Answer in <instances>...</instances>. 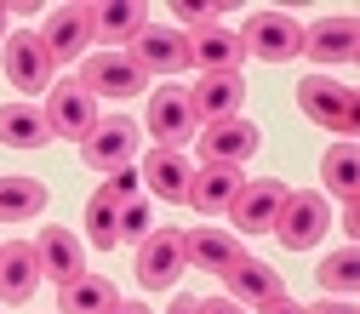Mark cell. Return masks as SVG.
<instances>
[{
  "label": "cell",
  "mask_w": 360,
  "mask_h": 314,
  "mask_svg": "<svg viewBox=\"0 0 360 314\" xmlns=\"http://www.w3.org/2000/svg\"><path fill=\"white\" fill-rule=\"evenodd\" d=\"M326 223H332L326 195L321 189H303V195H286V206H281V217H275V229H269V235H281L286 251H314V246L326 240Z\"/></svg>",
  "instance_id": "cell-1"
},
{
  "label": "cell",
  "mask_w": 360,
  "mask_h": 314,
  "mask_svg": "<svg viewBox=\"0 0 360 314\" xmlns=\"http://www.w3.org/2000/svg\"><path fill=\"white\" fill-rule=\"evenodd\" d=\"M46 126H52V138H75L86 143L98 131V98L86 92L80 80H52V92H46Z\"/></svg>",
  "instance_id": "cell-2"
},
{
  "label": "cell",
  "mask_w": 360,
  "mask_h": 314,
  "mask_svg": "<svg viewBox=\"0 0 360 314\" xmlns=\"http://www.w3.org/2000/svg\"><path fill=\"white\" fill-rule=\"evenodd\" d=\"M240 46H246V58H257V63H292V58H303V29H297V18H286V12H257V18L240 29Z\"/></svg>",
  "instance_id": "cell-3"
},
{
  "label": "cell",
  "mask_w": 360,
  "mask_h": 314,
  "mask_svg": "<svg viewBox=\"0 0 360 314\" xmlns=\"http://www.w3.org/2000/svg\"><path fill=\"white\" fill-rule=\"evenodd\" d=\"M257 143H263V131H257L246 115H235V120H212V126L195 131L200 166H246V160L257 155Z\"/></svg>",
  "instance_id": "cell-4"
},
{
  "label": "cell",
  "mask_w": 360,
  "mask_h": 314,
  "mask_svg": "<svg viewBox=\"0 0 360 314\" xmlns=\"http://www.w3.org/2000/svg\"><path fill=\"white\" fill-rule=\"evenodd\" d=\"M297 109L326 131H354V86H343L332 74H309V80H297Z\"/></svg>",
  "instance_id": "cell-5"
},
{
  "label": "cell",
  "mask_w": 360,
  "mask_h": 314,
  "mask_svg": "<svg viewBox=\"0 0 360 314\" xmlns=\"http://www.w3.org/2000/svg\"><path fill=\"white\" fill-rule=\"evenodd\" d=\"M126 58L138 63L143 74H177V69H189V34L184 29H166V23H149L126 46Z\"/></svg>",
  "instance_id": "cell-6"
},
{
  "label": "cell",
  "mask_w": 360,
  "mask_h": 314,
  "mask_svg": "<svg viewBox=\"0 0 360 314\" xmlns=\"http://www.w3.org/2000/svg\"><path fill=\"white\" fill-rule=\"evenodd\" d=\"M184 235H172V229H155L143 246H138V268H131V275H138V286L143 292H166L177 275H184Z\"/></svg>",
  "instance_id": "cell-7"
},
{
  "label": "cell",
  "mask_w": 360,
  "mask_h": 314,
  "mask_svg": "<svg viewBox=\"0 0 360 314\" xmlns=\"http://www.w3.org/2000/svg\"><path fill=\"white\" fill-rule=\"evenodd\" d=\"M143 80H149V74L131 63L126 52H98V58L80 63V86H86L92 98H98V92H103V98H138Z\"/></svg>",
  "instance_id": "cell-8"
},
{
  "label": "cell",
  "mask_w": 360,
  "mask_h": 314,
  "mask_svg": "<svg viewBox=\"0 0 360 314\" xmlns=\"http://www.w3.org/2000/svg\"><path fill=\"white\" fill-rule=\"evenodd\" d=\"M149 131H155L160 149H184L189 131H200V120H195V109H189V92H184V86H160V92L149 98Z\"/></svg>",
  "instance_id": "cell-9"
},
{
  "label": "cell",
  "mask_w": 360,
  "mask_h": 314,
  "mask_svg": "<svg viewBox=\"0 0 360 314\" xmlns=\"http://www.w3.org/2000/svg\"><path fill=\"white\" fill-rule=\"evenodd\" d=\"M286 183H281V177H257V183H246L240 195H235V229L240 235H269V229H275V217H281V206H286Z\"/></svg>",
  "instance_id": "cell-10"
},
{
  "label": "cell",
  "mask_w": 360,
  "mask_h": 314,
  "mask_svg": "<svg viewBox=\"0 0 360 314\" xmlns=\"http://www.w3.org/2000/svg\"><path fill=\"white\" fill-rule=\"evenodd\" d=\"M80 155H86V166H92V171H120L131 155H138V120H126V115L98 120V131L80 143Z\"/></svg>",
  "instance_id": "cell-11"
},
{
  "label": "cell",
  "mask_w": 360,
  "mask_h": 314,
  "mask_svg": "<svg viewBox=\"0 0 360 314\" xmlns=\"http://www.w3.org/2000/svg\"><path fill=\"white\" fill-rule=\"evenodd\" d=\"M6 80L23 86V92H52V58L40 46V34L29 29L6 34Z\"/></svg>",
  "instance_id": "cell-12"
},
{
  "label": "cell",
  "mask_w": 360,
  "mask_h": 314,
  "mask_svg": "<svg viewBox=\"0 0 360 314\" xmlns=\"http://www.w3.org/2000/svg\"><path fill=\"white\" fill-rule=\"evenodd\" d=\"M246 103V80L240 74H200V86H189V109L195 120H235Z\"/></svg>",
  "instance_id": "cell-13"
},
{
  "label": "cell",
  "mask_w": 360,
  "mask_h": 314,
  "mask_svg": "<svg viewBox=\"0 0 360 314\" xmlns=\"http://www.w3.org/2000/svg\"><path fill=\"white\" fill-rule=\"evenodd\" d=\"M86 40H92V18H86V6H58L46 18V29H40V46H46L52 63H75L86 52Z\"/></svg>",
  "instance_id": "cell-14"
},
{
  "label": "cell",
  "mask_w": 360,
  "mask_h": 314,
  "mask_svg": "<svg viewBox=\"0 0 360 314\" xmlns=\"http://www.w3.org/2000/svg\"><path fill=\"white\" fill-rule=\"evenodd\" d=\"M143 183H149V195H160V200H172V206H189L195 166H189L184 149H155V155L143 160Z\"/></svg>",
  "instance_id": "cell-15"
},
{
  "label": "cell",
  "mask_w": 360,
  "mask_h": 314,
  "mask_svg": "<svg viewBox=\"0 0 360 314\" xmlns=\"http://www.w3.org/2000/svg\"><path fill=\"white\" fill-rule=\"evenodd\" d=\"M240 58H246V46H240V34L235 29H200V34H189V63L200 69V74H240Z\"/></svg>",
  "instance_id": "cell-16"
},
{
  "label": "cell",
  "mask_w": 360,
  "mask_h": 314,
  "mask_svg": "<svg viewBox=\"0 0 360 314\" xmlns=\"http://www.w3.org/2000/svg\"><path fill=\"white\" fill-rule=\"evenodd\" d=\"M40 286V251L29 240H6L0 246V303H29Z\"/></svg>",
  "instance_id": "cell-17"
},
{
  "label": "cell",
  "mask_w": 360,
  "mask_h": 314,
  "mask_svg": "<svg viewBox=\"0 0 360 314\" xmlns=\"http://www.w3.org/2000/svg\"><path fill=\"white\" fill-rule=\"evenodd\" d=\"M34 251H40V275H52L58 286H69V280L86 275V251H80V240H75L69 229H58V223H46V229H40Z\"/></svg>",
  "instance_id": "cell-18"
},
{
  "label": "cell",
  "mask_w": 360,
  "mask_h": 314,
  "mask_svg": "<svg viewBox=\"0 0 360 314\" xmlns=\"http://www.w3.org/2000/svg\"><path fill=\"white\" fill-rule=\"evenodd\" d=\"M240 166H195V183H189V206L195 211H229L235 195H240Z\"/></svg>",
  "instance_id": "cell-19"
},
{
  "label": "cell",
  "mask_w": 360,
  "mask_h": 314,
  "mask_svg": "<svg viewBox=\"0 0 360 314\" xmlns=\"http://www.w3.org/2000/svg\"><path fill=\"white\" fill-rule=\"evenodd\" d=\"M184 257L195 268H206V275H229L246 251L235 246V235H223V229H189L184 235Z\"/></svg>",
  "instance_id": "cell-20"
},
{
  "label": "cell",
  "mask_w": 360,
  "mask_h": 314,
  "mask_svg": "<svg viewBox=\"0 0 360 314\" xmlns=\"http://www.w3.org/2000/svg\"><path fill=\"white\" fill-rule=\"evenodd\" d=\"M223 280H229V297H235V303H257V308H263L269 297H286L281 268H269V263H257V257H240Z\"/></svg>",
  "instance_id": "cell-21"
},
{
  "label": "cell",
  "mask_w": 360,
  "mask_h": 314,
  "mask_svg": "<svg viewBox=\"0 0 360 314\" xmlns=\"http://www.w3.org/2000/svg\"><path fill=\"white\" fill-rule=\"evenodd\" d=\"M0 143L6 149H46L52 126L34 103H0Z\"/></svg>",
  "instance_id": "cell-22"
},
{
  "label": "cell",
  "mask_w": 360,
  "mask_h": 314,
  "mask_svg": "<svg viewBox=\"0 0 360 314\" xmlns=\"http://www.w3.org/2000/svg\"><path fill=\"white\" fill-rule=\"evenodd\" d=\"M303 52L314 63H349L360 52V40H354V18H326V23H314L303 34Z\"/></svg>",
  "instance_id": "cell-23"
},
{
  "label": "cell",
  "mask_w": 360,
  "mask_h": 314,
  "mask_svg": "<svg viewBox=\"0 0 360 314\" xmlns=\"http://www.w3.org/2000/svg\"><path fill=\"white\" fill-rule=\"evenodd\" d=\"M40 211H46V183L40 177H23V171L0 177V223H29Z\"/></svg>",
  "instance_id": "cell-24"
},
{
  "label": "cell",
  "mask_w": 360,
  "mask_h": 314,
  "mask_svg": "<svg viewBox=\"0 0 360 314\" xmlns=\"http://www.w3.org/2000/svg\"><path fill=\"white\" fill-rule=\"evenodd\" d=\"M92 18V40H138L149 23H143V6L131 0H109V6H86Z\"/></svg>",
  "instance_id": "cell-25"
},
{
  "label": "cell",
  "mask_w": 360,
  "mask_h": 314,
  "mask_svg": "<svg viewBox=\"0 0 360 314\" xmlns=\"http://www.w3.org/2000/svg\"><path fill=\"white\" fill-rule=\"evenodd\" d=\"M115 303H120V297H115V280L92 275V268H86L80 280L63 286V314H109Z\"/></svg>",
  "instance_id": "cell-26"
},
{
  "label": "cell",
  "mask_w": 360,
  "mask_h": 314,
  "mask_svg": "<svg viewBox=\"0 0 360 314\" xmlns=\"http://www.w3.org/2000/svg\"><path fill=\"white\" fill-rule=\"evenodd\" d=\"M86 235H92L98 251H115L120 246V200H109L103 189L86 200Z\"/></svg>",
  "instance_id": "cell-27"
},
{
  "label": "cell",
  "mask_w": 360,
  "mask_h": 314,
  "mask_svg": "<svg viewBox=\"0 0 360 314\" xmlns=\"http://www.w3.org/2000/svg\"><path fill=\"white\" fill-rule=\"evenodd\" d=\"M314 286H321V297H326V292H354V286H360V257H354V246L326 251L321 268H314Z\"/></svg>",
  "instance_id": "cell-28"
},
{
  "label": "cell",
  "mask_w": 360,
  "mask_h": 314,
  "mask_svg": "<svg viewBox=\"0 0 360 314\" xmlns=\"http://www.w3.org/2000/svg\"><path fill=\"white\" fill-rule=\"evenodd\" d=\"M321 183H326V195L354 200V189H360V177H354V143H332V149H326V160H321Z\"/></svg>",
  "instance_id": "cell-29"
},
{
  "label": "cell",
  "mask_w": 360,
  "mask_h": 314,
  "mask_svg": "<svg viewBox=\"0 0 360 314\" xmlns=\"http://www.w3.org/2000/svg\"><path fill=\"white\" fill-rule=\"evenodd\" d=\"M149 223H155V217H149V200H143V195H138V200H120V240L143 246V240L155 235Z\"/></svg>",
  "instance_id": "cell-30"
},
{
  "label": "cell",
  "mask_w": 360,
  "mask_h": 314,
  "mask_svg": "<svg viewBox=\"0 0 360 314\" xmlns=\"http://www.w3.org/2000/svg\"><path fill=\"white\" fill-rule=\"evenodd\" d=\"M177 23H184V29H212L217 23V6H206V0H177Z\"/></svg>",
  "instance_id": "cell-31"
},
{
  "label": "cell",
  "mask_w": 360,
  "mask_h": 314,
  "mask_svg": "<svg viewBox=\"0 0 360 314\" xmlns=\"http://www.w3.org/2000/svg\"><path fill=\"white\" fill-rule=\"evenodd\" d=\"M103 195H109V200H138V171H131V166L109 171V183H103Z\"/></svg>",
  "instance_id": "cell-32"
},
{
  "label": "cell",
  "mask_w": 360,
  "mask_h": 314,
  "mask_svg": "<svg viewBox=\"0 0 360 314\" xmlns=\"http://www.w3.org/2000/svg\"><path fill=\"white\" fill-rule=\"evenodd\" d=\"M200 314H246L235 297H212V303H200Z\"/></svg>",
  "instance_id": "cell-33"
},
{
  "label": "cell",
  "mask_w": 360,
  "mask_h": 314,
  "mask_svg": "<svg viewBox=\"0 0 360 314\" xmlns=\"http://www.w3.org/2000/svg\"><path fill=\"white\" fill-rule=\"evenodd\" d=\"M263 314H309V308H303V303H292V297H269V303H263Z\"/></svg>",
  "instance_id": "cell-34"
},
{
  "label": "cell",
  "mask_w": 360,
  "mask_h": 314,
  "mask_svg": "<svg viewBox=\"0 0 360 314\" xmlns=\"http://www.w3.org/2000/svg\"><path fill=\"white\" fill-rule=\"evenodd\" d=\"M338 229H343V235H354V229H360V206H354V200H343V217H338Z\"/></svg>",
  "instance_id": "cell-35"
},
{
  "label": "cell",
  "mask_w": 360,
  "mask_h": 314,
  "mask_svg": "<svg viewBox=\"0 0 360 314\" xmlns=\"http://www.w3.org/2000/svg\"><path fill=\"white\" fill-rule=\"evenodd\" d=\"M309 314H354V308H349V303H338V297H321Z\"/></svg>",
  "instance_id": "cell-36"
},
{
  "label": "cell",
  "mask_w": 360,
  "mask_h": 314,
  "mask_svg": "<svg viewBox=\"0 0 360 314\" xmlns=\"http://www.w3.org/2000/svg\"><path fill=\"white\" fill-rule=\"evenodd\" d=\"M166 314H200V297H177V303H172Z\"/></svg>",
  "instance_id": "cell-37"
},
{
  "label": "cell",
  "mask_w": 360,
  "mask_h": 314,
  "mask_svg": "<svg viewBox=\"0 0 360 314\" xmlns=\"http://www.w3.org/2000/svg\"><path fill=\"white\" fill-rule=\"evenodd\" d=\"M109 314H149V308H143V303H115Z\"/></svg>",
  "instance_id": "cell-38"
},
{
  "label": "cell",
  "mask_w": 360,
  "mask_h": 314,
  "mask_svg": "<svg viewBox=\"0 0 360 314\" xmlns=\"http://www.w3.org/2000/svg\"><path fill=\"white\" fill-rule=\"evenodd\" d=\"M0 46H6V6H0Z\"/></svg>",
  "instance_id": "cell-39"
}]
</instances>
